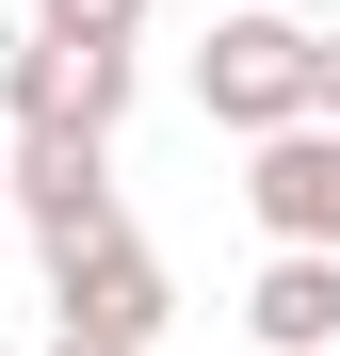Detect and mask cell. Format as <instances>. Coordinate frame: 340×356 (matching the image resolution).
<instances>
[{"label":"cell","instance_id":"cell-3","mask_svg":"<svg viewBox=\"0 0 340 356\" xmlns=\"http://www.w3.org/2000/svg\"><path fill=\"white\" fill-rule=\"evenodd\" d=\"M130 113V49H81V33H17L0 49V130H97Z\"/></svg>","mask_w":340,"mask_h":356},{"label":"cell","instance_id":"cell-7","mask_svg":"<svg viewBox=\"0 0 340 356\" xmlns=\"http://www.w3.org/2000/svg\"><path fill=\"white\" fill-rule=\"evenodd\" d=\"M33 33H81V49H130L146 0H33Z\"/></svg>","mask_w":340,"mask_h":356},{"label":"cell","instance_id":"cell-4","mask_svg":"<svg viewBox=\"0 0 340 356\" xmlns=\"http://www.w3.org/2000/svg\"><path fill=\"white\" fill-rule=\"evenodd\" d=\"M49 324H65V340H130V356H162V324H179V275H162V243L49 259Z\"/></svg>","mask_w":340,"mask_h":356},{"label":"cell","instance_id":"cell-6","mask_svg":"<svg viewBox=\"0 0 340 356\" xmlns=\"http://www.w3.org/2000/svg\"><path fill=\"white\" fill-rule=\"evenodd\" d=\"M243 324H259V356H340V259L324 243H259Z\"/></svg>","mask_w":340,"mask_h":356},{"label":"cell","instance_id":"cell-8","mask_svg":"<svg viewBox=\"0 0 340 356\" xmlns=\"http://www.w3.org/2000/svg\"><path fill=\"white\" fill-rule=\"evenodd\" d=\"M308 113L340 130V17H308Z\"/></svg>","mask_w":340,"mask_h":356},{"label":"cell","instance_id":"cell-1","mask_svg":"<svg viewBox=\"0 0 340 356\" xmlns=\"http://www.w3.org/2000/svg\"><path fill=\"white\" fill-rule=\"evenodd\" d=\"M0 211L33 227V259L130 243V195H113V146L97 130H0Z\"/></svg>","mask_w":340,"mask_h":356},{"label":"cell","instance_id":"cell-2","mask_svg":"<svg viewBox=\"0 0 340 356\" xmlns=\"http://www.w3.org/2000/svg\"><path fill=\"white\" fill-rule=\"evenodd\" d=\"M195 113L211 130H308V17H259V0H227L211 49H195Z\"/></svg>","mask_w":340,"mask_h":356},{"label":"cell","instance_id":"cell-9","mask_svg":"<svg viewBox=\"0 0 340 356\" xmlns=\"http://www.w3.org/2000/svg\"><path fill=\"white\" fill-rule=\"evenodd\" d=\"M49 356H130V340H65V324H49Z\"/></svg>","mask_w":340,"mask_h":356},{"label":"cell","instance_id":"cell-5","mask_svg":"<svg viewBox=\"0 0 340 356\" xmlns=\"http://www.w3.org/2000/svg\"><path fill=\"white\" fill-rule=\"evenodd\" d=\"M243 211H259V243H324L340 259V130H324V113L243 146Z\"/></svg>","mask_w":340,"mask_h":356}]
</instances>
